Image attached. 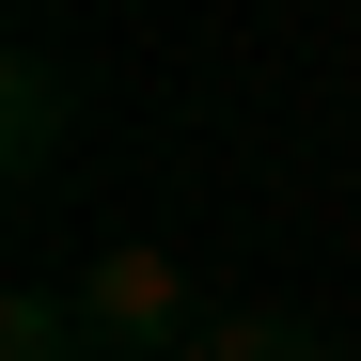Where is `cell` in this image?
Segmentation results:
<instances>
[{
    "mask_svg": "<svg viewBox=\"0 0 361 361\" xmlns=\"http://www.w3.org/2000/svg\"><path fill=\"white\" fill-rule=\"evenodd\" d=\"M79 330H94L110 361H173V345L204 330V298H189V267H173V252H142V235H126V252H94Z\"/></svg>",
    "mask_w": 361,
    "mask_h": 361,
    "instance_id": "obj_1",
    "label": "cell"
},
{
    "mask_svg": "<svg viewBox=\"0 0 361 361\" xmlns=\"http://www.w3.org/2000/svg\"><path fill=\"white\" fill-rule=\"evenodd\" d=\"M63 126H79V79H63V47H0V173H32L63 157Z\"/></svg>",
    "mask_w": 361,
    "mask_h": 361,
    "instance_id": "obj_2",
    "label": "cell"
},
{
    "mask_svg": "<svg viewBox=\"0 0 361 361\" xmlns=\"http://www.w3.org/2000/svg\"><path fill=\"white\" fill-rule=\"evenodd\" d=\"M0 361H110V345L79 330V298H63V283H16V314H0Z\"/></svg>",
    "mask_w": 361,
    "mask_h": 361,
    "instance_id": "obj_3",
    "label": "cell"
},
{
    "mask_svg": "<svg viewBox=\"0 0 361 361\" xmlns=\"http://www.w3.org/2000/svg\"><path fill=\"white\" fill-rule=\"evenodd\" d=\"M173 361H330V345H314V314H204Z\"/></svg>",
    "mask_w": 361,
    "mask_h": 361,
    "instance_id": "obj_4",
    "label": "cell"
}]
</instances>
